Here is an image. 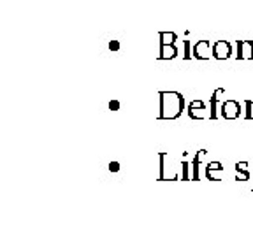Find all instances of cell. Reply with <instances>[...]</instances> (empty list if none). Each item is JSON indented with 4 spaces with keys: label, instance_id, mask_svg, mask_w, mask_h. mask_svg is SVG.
I'll list each match as a JSON object with an SVG mask.
<instances>
[{
    "label": "cell",
    "instance_id": "6da1fadb",
    "mask_svg": "<svg viewBox=\"0 0 253 237\" xmlns=\"http://www.w3.org/2000/svg\"><path fill=\"white\" fill-rule=\"evenodd\" d=\"M185 100L176 91H162L160 93V118L174 119L181 115Z\"/></svg>",
    "mask_w": 253,
    "mask_h": 237
},
{
    "label": "cell",
    "instance_id": "277c9868",
    "mask_svg": "<svg viewBox=\"0 0 253 237\" xmlns=\"http://www.w3.org/2000/svg\"><path fill=\"white\" fill-rule=\"evenodd\" d=\"M239 111H241L239 104L234 102V100H227V102H223V106H221V116L227 119H234L239 116Z\"/></svg>",
    "mask_w": 253,
    "mask_h": 237
},
{
    "label": "cell",
    "instance_id": "7a4b0ae2",
    "mask_svg": "<svg viewBox=\"0 0 253 237\" xmlns=\"http://www.w3.org/2000/svg\"><path fill=\"white\" fill-rule=\"evenodd\" d=\"M211 55H213V47H211L210 40H199V42L194 46V56L195 58L206 60V58H210Z\"/></svg>",
    "mask_w": 253,
    "mask_h": 237
},
{
    "label": "cell",
    "instance_id": "52a82bcc",
    "mask_svg": "<svg viewBox=\"0 0 253 237\" xmlns=\"http://www.w3.org/2000/svg\"><path fill=\"white\" fill-rule=\"evenodd\" d=\"M160 40H162L164 46H170V44H174V40H176V34H174V32H162V34H160Z\"/></svg>",
    "mask_w": 253,
    "mask_h": 237
},
{
    "label": "cell",
    "instance_id": "5b68a950",
    "mask_svg": "<svg viewBox=\"0 0 253 237\" xmlns=\"http://www.w3.org/2000/svg\"><path fill=\"white\" fill-rule=\"evenodd\" d=\"M237 58H243V60L253 58V42L252 40H237Z\"/></svg>",
    "mask_w": 253,
    "mask_h": 237
},
{
    "label": "cell",
    "instance_id": "ba28073f",
    "mask_svg": "<svg viewBox=\"0 0 253 237\" xmlns=\"http://www.w3.org/2000/svg\"><path fill=\"white\" fill-rule=\"evenodd\" d=\"M118 47H120V42H118V40H111V42H109V49H113V51H116Z\"/></svg>",
    "mask_w": 253,
    "mask_h": 237
},
{
    "label": "cell",
    "instance_id": "3957f363",
    "mask_svg": "<svg viewBox=\"0 0 253 237\" xmlns=\"http://www.w3.org/2000/svg\"><path fill=\"white\" fill-rule=\"evenodd\" d=\"M230 42L227 40H218V42L213 44V56L218 60H223V58H229L230 56Z\"/></svg>",
    "mask_w": 253,
    "mask_h": 237
},
{
    "label": "cell",
    "instance_id": "8992f818",
    "mask_svg": "<svg viewBox=\"0 0 253 237\" xmlns=\"http://www.w3.org/2000/svg\"><path fill=\"white\" fill-rule=\"evenodd\" d=\"M176 55H178V49L174 47V44H170V46H164L162 44V47H160V58H174Z\"/></svg>",
    "mask_w": 253,
    "mask_h": 237
},
{
    "label": "cell",
    "instance_id": "9c48e42d",
    "mask_svg": "<svg viewBox=\"0 0 253 237\" xmlns=\"http://www.w3.org/2000/svg\"><path fill=\"white\" fill-rule=\"evenodd\" d=\"M109 107H111V109H118L120 104H118V102H111V104H109Z\"/></svg>",
    "mask_w": 253,
    "mask_h": 237
},
{
    "label": "cell",
    "instance_id": "30bf717a",
    "mask_svg": "<svg viewBox=\"0 0 253 237\" xmlns=\"http://www.w3.org/2000/svg\"><path fill=\"white\" fill-rule=\"evenodd\" d=\"M111 170H118V163H111Z\"/></svg>",
    "mask_w": 253,
    "mask_h": 237
}]
</instances>
